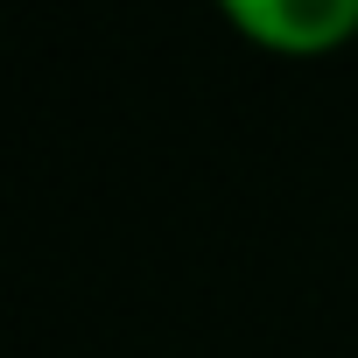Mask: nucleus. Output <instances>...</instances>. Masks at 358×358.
Returning <instances> with one entry per match:
<instances>
[{
    "label": "nucleus",
    "instance_id": "f257e3e1",
    "mask_svg": "<svg viewBox=\"0 0 358 358\" xmlns=\"http://www.w3.org/2000/svg\"><path fill=\"white\" fill-rule=\"evenodd\" d=\"M225 22L260 57L316 64L358 43V0H225Z\"/></svg>",
    "mask_w": 358,
    "mask_h": 358
}]
</instances>
